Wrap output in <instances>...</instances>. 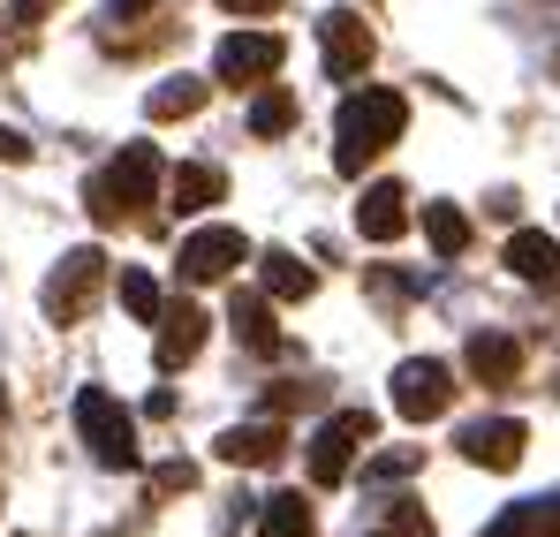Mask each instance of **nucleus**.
<instances>
[{
    "label": "nucleus",
    "mask_w": 560,
    "mask_h": 537,
    "mask_svg": "<svg viewBox=\"0 0 560 537\" xmlns=\"http://www.w3.org/2000/svg\"><path fill=\"white\" fill-rule=\"evenodd\" d=\"M401 129H409V98L386 84H364L341 98V114H334V167L341 175H364L386 144H401Z\"/></svg>",
    "instance_id": "nucleus-1"
},
{
    "label": "nucleus",
    "mask_w": 560,
    "mask_h": 537,
    "mask_svg": "<svg viewBox=\"0 0 560 537\" xmlns=\"http://www.w3.org/2000/svg\"><path fill=\"white\" fill-rule=\"evenodd\" d=\"M77 440L92 447L98 469H137V417L106 386H84L77 394Z\"/></svg>",
    "instance_id": "nucleus-2"
},
{
    "label": "nucleus",
    "mask_w": 560,
    "mask_h": 537,
    "mask_svg": "<svg viewBox=\"0 0 560 537\" xmlns=\"http://www.w3.org/2000/svg\"><path fill=\"white\" fill-rule=\"evenodd\" d=\"M364 447H372V409H334L311 432V485H349Z\"/></svg>",
    "instance_id": "nucleus-3"
},
{
    "label": "nucleus",
    "mask_w": 560,
    "mask_h": 537,
    "mask_svg": "<svg viewBox=\"0 0 560 537\" xmlns=\"http://www.w3.org/2000/svg\"><path fill=\"white\" fill-rule=\"evenodd\" d=\"M98 288H106V250L84 243V250H69V258L54 266V280H46V295H38V303H46V318H54V326H77V318L98 303Z\"/></svg>",
    "instance_id": "nucleus-4"
},
{
    "label": "nucleus",
    "mask_w": 560,
    "mask_h": 537,
    "mask_svg": "<svg viewBox=\"0 0 560 537\" xmlns=\"http://www.w3.org/2000/svg\"><path fill=\"white\" fill-rule=\"evenodd\" d=\"M455 409V371L440 357H409L394 363V417H409V424H432V417H447Z\"/></svg>",
    "instance_id": "nucleus-5"
},
{
    "label": "nucleus",
    "mask_w": 560,
    "mask_h": 537,
    "mask_svg": "<svg viewBox=\"0 0 560 537\" xmlns=\"http://www.w3.org/2000/svg\"><path fill=\"white\" fill-rule=\"evenodd\" d=\"M318 54H326V77H334V84H349V77H364V69H372L378 38H372V23H364L357 8H326V15H318Z\"/></svg>",
    "instance_id": "nucleus-6"
},
{
    "label": "nucleus",
    "mask_w": 560,
    "mask_h": 537,
    "mask_svg": "<svg viewBox=\"0 0 560 537\" xmlns=\"http://www.w3.org/2000/svg\"><path fill=\"white\" fill-rule=\"evenodd\" d=\"M280 61H288V38H280V31H228V38H220V54H212L220 84H235V91L280 77Z\"/></svg>",
    "instance_id": "nucleus-7"
},
{
    "label": "nucleus",
    "mask_w": 560,
    "mask_h": 537,
    "mask_svg": "<svg viewBox=\"0 0 560 537\" xmlns=\"http://www.w3.org/2000/svg\"><path fill=\"white\" fill-rule=\"evenodd\" d=\"M235 266H250V235L228 220H205L183 235V280H228Z\"/></svg>",
    "instance_id": "nucleus-8"
},
{
    "label": "nucleus",
    "mask_w": 560,
    "mask_h": 537,
    "mask_svg": "<svg viewBox=\"0 0 560 537\" xmlns=\"http://www.w3.org/2000/svg\"><path fill=\"white\" fill-rule=\"evenodd\" d=\"M160 341H152V357H160V371H183V363H197V349H205V311L197 303H160Z\"/></svg>",
    "instance_id": "nucleus-9"
},
{
    "label": "nucleus",
    "mask_w": 560,
    "mask_h": 537,
    "mask_svg": "<svg viewBox=\"0 0 560 537\" xmlns=\"http://www.w3.org/2000/svg\"><path fill=\"white\" fill-rule=\"evenodd\" d=\"M455 447L477 462V469H515L523 447H530V432L515 424V417H485V424H463V440Z\"/></svg>",
    "instance_id": "nucleus-10"
},
{
    "label": "nucleus",
    "mask_w": 560,
    "mask_h": 537,
    "mask_svg": "<svg viewBox=\"0 0 560 537\" xmlns=\"http://www.w3.org/2000/svg\"><path fill=\"white\" fill-rule=\"evenodd\" d=\"M357 235H364V243H401V235H409V189H401V182H372V189H364Z\"/></svg>",
    "instance_id": "nucleus-11"
},
{
    "label": "nucleus",
    "mask_w": 560,
    "mask_h": 537,
    "mask_svg": "<svg viewBox=\"0 0 560 537\" xmlns=\"http://www.w3.org/2000/svg\"><path fill=\"white\" fill-rule=\"evenodd\" d=\"M463 363L477 386H515V371H523V349H515V334H492V326H477L463 341Z\"/></svg>",
    "instance_id": "nucleus-12"
},
{
    "label": "nucleus",
    "mask_w": 560,
    "mask_h": 537,
    "mask_svg": "<svg viewBox=\"0 0 560 537\" xmlns=\"http://www.w3.org/2000/svg\"><path fill=\"white\" fill-rule=\"evenodd\" d=\"M500 266L515 272V280H530V288H546V280H560V243L546 227H515L508 250H500Z\"/></svg>",
    "instance_id": "nucleus-13"
},
{
    "label": "nucleus",
    "mask_w": 560,
    "mask_h": 537,
    "mask_svg": "<svg viewBox=\"0 0 560 537\" xmlns=\"http://www.w3.org/2000/svg\"><path fill=\"white\" fill-rule=\"evenodd\" d=\"M280 454H288L280 424H228L220 432V462H235V469H273Z\"/></svg>",
    "instance_id": "nucleus-14"
},
{
    "label": "nucleus",
    "mask_w": 560,
    "mask_h": 537,
    "mask_svg": "<svg viewBox=\"0 0 560 537\" xmlns=\"http://www.w3.org/2000/svg\"><path fill=\"white\" fill-rule=\"evenodd\" d=\"M228 326H235V341H243L250 357H280L273 295H243V288H235V303H228Z\"/></svg>",
    "instance_id": "nucleus-15"
},
{
    "label": "nucleus",
    "mask_w": 560,
    "mask_h": 537,
    "mask_svg": "<svg viewBox=\"0 0 560 537\" xmlns=\"http://www.w3.org/2000/svg\"><path fill=\"white\" fill-rule=\"evenodd\" d=\"M106 175H114V189H121V205H129V212H137V205H152V197H160V182H167L152 144H121V160H114Z\"/></svg>",
    "instance_id": "nucleus-16"
},
{
    "label": "nucleus",
    "mask_w": 560,
    "mask_h": 537,
    "mask_svg": "<svg viewBox=\"0 0 560 537\" xmlns=\"http://www.w3.org/2000/svg\"><path fill=\"white\" fill-rule=\"evenodd\" d=\"M167 197H175V212H212V205L228 197V175L205 167V160H183V167L167 175Z\"/></svg>",
    "instance_id": "nucleus-17"
},
{
    "label": "nucleus",
    "mask_w": 560,
    "mask_h": 537,
    "mask_svg": "<svg viewBox=\"0 0 560 537\" xmlns=\"http://www.w3.org/2000/svg\"><path fill=\"white\" fill-rule=\"evenodd\" d=\"M258 280H266V295H273V303H303V295L318 288V272L303 266L295 250H258Z\"/></svg>",
    "instance_id": "nucleus-18"
},
{
    "label": "nucleus",
    "mask_w": 560,
    "mask_h": 537,
    "mask_svg": "<svg viewBox=\"0 0 560 537\" xmlns=\"http://www.w3.org/2000/svg\"><path fill=\"white\" fill-rule=\"evenodd\" d=\"M205 98H212V84H205V77H167V84L144 91V114H152V121H189Z\"/></svg>",
    "instance_id": "nucleus-19"
},
{
    "label": "nucleus",
    "mask_w": 560,
    "mask_h": 537,
    "mask_svg": "<svg viewBox=\"0 0 560 537\" xmlns=\"http://www.w3.org/2000/svg\"><path fill=\"white\" fill-rule=\"evenodd\" d=\"M250 129H258V137H288V129H295V91L266 77L258 98H250Z\"/></svg>",
    "instance_id": "nucleus-20"
},
{
    "label": "nucleus",
    "mask_w": 560,
    "mask_h": 537,
    "mask_svg": "<svg viewBox=\"0 0 560 537\" xmlns=\"http://www.w3.org/2000/svg\"><path fill=\"white\" fill-rule=\"evenodd\" d=\"M424 243H432L440 258H463L469 250V212L463 205H424Z\"/></svg>",
    "instance_id": "nucleus-21"
},
{
    "label": "nucleus",
    "mask_w": 560,
    "mask_h": 537,
    "mask_svg": "<svg viewBox=\"0 0 560 537\" xmlns=\"http://www.w3.org/2000/svg\"><path fill=\"white\" fill-rule=\"evenodd\" d=\"M311 507H303V492H273L266 507H258V537H311Z\"/></svg>",
    "instance_id": "nucleus-22"
},
{
    "label": "nucleus",
    "mask_w": 560,
    "mask_h": 537,
    "mask_svg": "<svg viewBox=\"0 0 560 537\" xmlns=\"http://www.w3.org/2000/svg\"><path fill=\"white\" fill-rule=\"evenodd\" d=\"M121 311L152 326V318H160V280H152V272H137V266H121Z\"/></svg>",
    "instance_id": "nucleus-23"
},
{
    "label": "nucleus",
    "mask_w": 560,
    "mask_h": 537,
    "mask_svg": "<svg viewBox=\"0 0 560 537\" xmlns=\"http://www.w3.org/2000/svg\"><path fill=\"white\" fill-rule=\"evenodd\" d=\"M84 205H92V220H98V227H121V212H129V205H121V189H114V175H106V167H98V175L84 182Z\"/></svg>",
    "instance_id": "nucleus-24"
},
{
    "label": "nucleus",
    "mask_w": 560,
    "mask_h": 537,
    "mask_svg": "<svg viewBox=\"0 0 560 537\" xmlns=\"http://www.w3.org/2000/svg\"><path fill=\"white\" fill-rule=\"evenodd\" d=\"M409 469H417V447H394V454H378V462H364L372 485H394V477H409Z\"/></svg>",
    "instance_id": "nucleus-25"
},
{
    "label": "nucleus",
    "mask_w": 560,
    "mask_h": 537,
    "mask_svg": "<svg viewBox=\"0 0 560 537\" xmlns=\"http://www.w3.org/2000/svg\"><path fill=\"white\" fill-rule=\"evenodd\" d=\"M394 507H401V515L386 523V537H432V515H424L417 500H394Z\"/></svg>",
    "instance_id": "nucleus-26"
},
{
    "label": "nucleus",
    "mask_w": 560,
    "mask_h": 537,
    "mask_svg": "<svg viewBox=\"0 0 560 537\" xmlns=\"http://www.w3.org/2000/svg\"><path fill=\"white\" fill-rule=\"evenodd\" d=\"M485 537H538V507H508Z\"/></svg>",
    "instance_id": "nucleus-27"
},
{
    "label": "nucleus",
    "mask_w": 560,
    "mask_h": 537,
    "mask_svg": "<svg viewBox=\"0 0 560 537\" xmlns=\"http://www.w3.org/2000/svg\"><path fill=\"white\" fill-rule=\"evenodd\" d=\"M0 160H8V167H31V137L8 129V121H0Z\"/></svg>",
    "instance_id": "nucleus-28"
},
{
    "label": "nucleus",
    "mask_w": 560,
    "mask_h": 537,
    "mask_svg": "<svg viewBox=\"0 0 560 537\" xmlns=\"http://www.w3.org/2000/svg\"><path fill=\"white\" fill-rule=\"evenodd\" d=\"M189 485H197L189 462H160V492H189Z\"/></svg>",
    "instance_id": "nucleus-29"
},
{
    "label": "nucleus",
    "mask_w": 560,
    "mask_h": 537,
    "mask_svg": "<svg viewBox=\"0 0 560 537\" xmlns=\"http://www.w3.org/2000/svg\"><path fill=\"white\" fill-rule=\"evenodd\" d=\"M54 8H61V0H8L15 23H38V15H54Z\"/></svg>",
    "instance_id": "nucleus-30"
},
{
    "label": "nucleus",
    "mask_w": 560,
    "mask_h": 537,
    "mask_svg": "<svg viewBox=\"0 0 560 537\" xmlns=\"http://www.w3.org/2000/svg\"><path fill=\"white\" fill-rule=\"evenodd\" d=\"M144 8H160V0H106V15H114V23H137Z\"/></svg>",
    "instance_id": "nucleus-31"
},
{
    "label": "nucleus",
    "mask_w": 560,
    "mask_h": 537,
    "mask_svg": "<svg viewBox=\"0 0 560 537\" xmlns=\"http://www.w3.org/2000/svg\"><path fill=\"white\" fill-rule=\"evenodd\" d=\"M538 507V537H560V500H530Z\"/></svg>",
    "instance_id": "nucleus-32"
},
{
    "label": "nucleus",
    "mask_w": 560,
    "mask_h": 537,
    "mask_svg": "<svg viewBox=\"0 0 560 537\" xmlns=\"http://www.w3.org/2000/svg\"><path fill=\"white\" fill-rule=\"evenodd\" d=\"M220 8H235V15H273L280 0H220Z\"/></svg>",
    "instance_id": "nucleus-33"
},
{
    "label": "nucleus",
    "mask_w": 560,
    "mask_h": 537,
    "mask_svg": "<svg viewBox=\"0 0 560 537\" xmlns=\"http://www.w3.org/2000/svg\"><path fill=\"white\" fill-rule=\"evenodd\" d=\"M553 394H560V378H553Z\"/></svg>",
    "instance_id": "nucleus-34"
}]
</instances>
